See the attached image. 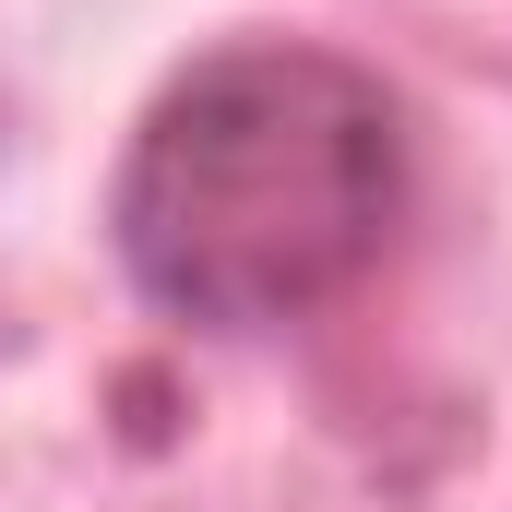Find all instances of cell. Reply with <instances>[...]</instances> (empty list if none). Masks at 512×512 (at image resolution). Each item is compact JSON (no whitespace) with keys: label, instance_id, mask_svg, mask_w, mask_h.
<instances>
[{"label":"cell","instance_id":"cell-1","mask_svg":"<svg viewBox=\"0 0 512 512\" xmlns=\"http://www.w3.org/2000/svg\"><path fill=\"white\" fill-rule=\"evenodd\" d=\"M417 203V120L334 36H227L131 120L108 251L191 334H286L382 274Z\"/></svg>","mask_w":512,"mask_h":512}]
</instances>
